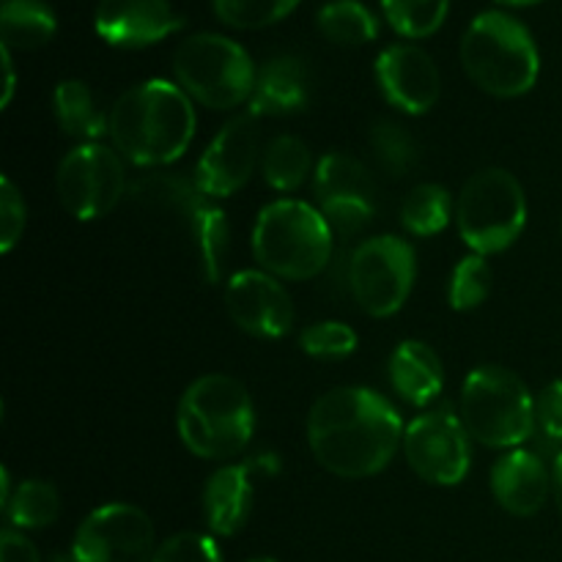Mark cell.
Returning <instances> with one entry per match:
<instances>
[{"label":"cell","mask_w":562,"mask_h":562,"mask_svg":"<svg viewBox=\"0 0 562 562\" xmlns=\"http://www.w3.org/2000/svg\"><path fill=\"white\" fill-rule=\"evenodd\" d=\"M252 256L274 278H316L333 256V228L305 201H274L258 214Z\"/></svg>","instance_id":"5"},{"label":"cell","mask_w":562,"mask_h":562,"mask_svg":"<svg viewBox=\"0 0 562 562\" xmlns=\"http://www.w3.org/2000/svg\"><path fill=\"white\" fill-rule=\"evenodd\" d=\"M3 510L9 525L20 527V530L49 527L60 514L58 488L47 481H25L11 492Z\"/></svg>","instance_id":"25"},{"label":"cell","mask_w":562,"mask_h":562,"mask_svg":"<svg viewBox=\"0 0 562 562\" xmlns=\"http://www.w3.org/2000/svg\"><path fill=\"white\" fill-rule=\"evenodd\" d=\"M3 69H5V91H3V108H9L11 97H14V64H11V49L3 47Z\"/></svg>","instance_id":"38"},{"label":"cell","mask_w":562,"mask_h":562,"mask_svg":"<svg viewBox=\"0 0 562 562\" xmlns=\"http://www.w3.org/2000/svg\"><path fill=\"white\" fill-rule=\"evenodd\" d=\"M453 201L439 184H417L401 203V225L412 236H434L450 223Z\"/></svg>","instance_id":"26"},{"label":"cell","mask_w":562,"mask_h":562,"mask_svg":"<svg viewBox=\"0 0 562 562\" xmlns=\"http://www.w3.org/2000/svg\"><path fill=\"white\" fill-rule=\"evenodd\" d=\"M126 198L140 206L159 209V212L179 214L181 225L195 245L198 263L209 283H217L228 258V220L223 209L209 201L206 192L195 181H187L173 173H151L132 181Z\"/></svg>","instance_id":"8"},{"label":"cell","mask_w":562,"mask_h":562,"mask_svg":"<svg viewBox=\"0 0 562 562\" xmlns=\"http://www.w3.org/2000/svg\"><path fill=\"white\" fill-rule=\"evenodd\" d=\"M311 173V151L300 137L280 135L263 151V179L278 192H294Z\"/></svg>","instance_id":"27"},{"label":"cell","mask_w":562,"mask_h":562,"mask_svg":"<svg viewBox=\"0 0 562 562\" xmlns=\"http://www.w3.org/2000/svg\"><path fill=\"white\" fill-rule=\"evenodd\" d=\"M302 349L318 360H340L357 349V335L344 322H318L302 333Z\"/></svg>","instance_id":"33"},{"label":"cell","mask_w":562,"mask_h":562,"mask_svg":"<svg viewBox=\"0 0 562 562\" xmlns=\"http://www.w3.org/2000/svg\"><path fill=\"white\" fill-rule=\"evenodd\" d=\"M173 71L181 91L212 110H231L247 102L258 77L247 49L220 33L184 38L176 47Z\"/></svg>","instance_id":"7"},{"label":"cell","mask_w":562,"mask_h":562,"mask_svg":"<svg viewBox=\"0 0 562 562\" xmlns=\"http://www.w3.org/2000/svg\"><path fill=\"white\" fill-rule=\"evenodd\" d=\"M97 33L115 47H148L181 27L170 0H99Z\"/></svg>","instance_id":"17"},{"label":"cell","mask_w":562,"mask_h":562,"mask_svg":"<svg viewBox=\"0 0 562 562\" xmlns=\"http://www.w3.org/2000/svg\"><path fill=\"white\" fill-rule=\"evenodd\" d=\"M456 223L475 256L508 250L527 225V198L519 179L503 168L472 176L456 203Z\"/></svg>","instance_id":"9"},{"label":"cell","mask_w":562,"mask_h":562,"mask_svg":"<svg viewBox=\"0 0 562 562\" xmlns=\"http://www.w3.org/2000/svg\"><path fill=\"white\" fill-rule=\"evenodd\" d=\"M307 442L324 470L338 477H371L393 461L404 445L395 406L366 387L324 393L307 417Z\"/></svg>","instance_id":"1"},{"label":"cell","mask_w":562,"mask_h":562,"mask_svg":"<svg viewBox=\"0 0 562 562\" xmlns=\"http://www.w3.org/2000/svg\"><path fill=\"white\" fill-rule=\"evenodd\" d=\"M55 187L66 212L82 223L113 212L130 190L124 162L102 143H82L66 154L58 165Z\"/></svg>","instance_id":"11"},{"label":"cell","mask_w":562,"mask_h":562,"mask_svg":"<svg viewBox=\"0 0 562 562\" xmlns=\"http://www.w3.org/2000/svg\"><path fill=\"white\" fill-rule=\"evenodd\" d=\"M225 307L239 329L256 338H283L294 327V305L278 278L247 269L231 278L225 289Z\"/></svg>","instance_id":"15"},{"label":"cell","mask_w":562,"mask_h":562,"mask_svg":"<svg viewBox=\"0 0 562 562\" xmlns=\"http://www.w3.org/2000/svg\"><path fill=\"white\" fill-rule=\"evenodd\" d=\"M53 9L42 0H3L0 38L5 49H38L55 36Z\"/></svg>","instance_id":"24"},{"label":"cell","mask_w":562,"mask_h":562,"mask_svg":"<svg viewBox=\"0 0 562 562\" xmlns=\"http://www.w3.org/2000/svg\"><path fill=\"white\" fill-rule=\"evenodd\" d=\"M250 562H278V560H272V558H258V560H250Z\"/></svg>","instance_id":"41"},{"label":"cell","mask_w":562,"mask_h":562,"mask_svg":"<svg viewBox=\"0 0 562 562\" xmlns=\"http://www.w3.org/2000/svg\"><path fill=\"white\" fill-rule=\"evenodd\" d=\"M503 5H532V3H541V0H497Z\"/></svg>","instance_id":"40"},{"label":"cell","mask_w":562,"mask_h":562,"mask_svg":"<svg viewBox=\"0 0 562 562\" xmlns=\"http://www.w3.org/2000/svg\"><path fill=\"white\" fill-rule=\"evenodd\" d=\"M371 146L379 165L390 176H406L417 162V146L409 132L395 121H376L371 130Z\"/></svg>","instance_id":"31"},{"label":"cell","mask_w":562,"mask_h":562,"mask_svg":"<svg viewBox=\"0 0 562 562\" xmlns=\"http://www.w3.org/2000/svg\"><path fill=\"white\" fill-rule=\"evenodd\" d=\"M110 137L121 157L143 168L179 159L195 135L192 99L168 80H148L115 99Z\"/></svg>","instance_id":"2"},{"label":"cell","mask_w":562,"mask_h":562,"mask_svg":"<svg viewBox=\"0 0 562 562\" xmlns=\"http://www.w3.org/2000/svg\"><path fill=\"white\" fill-rule=\"evenodd\" d=\"M307 104L305 66L294 55H278L258 71L250 97V113L256 115H291Z\"/></svg>","instance_id":"20"},{"label":"cell","mask_w":562,"mask_h":562,"mask_svg":"<svg viewBox=\"0 0 562 562\" xmlns=\"http://www.w3.org/2000/svg\"><path fill=\"white\" fill-rule=\"evenodd\" d=\"M151 562H223L214 538L201 532H179L154 552Z\"/></svg>","instance_id":"34"},{"label":"cell","mask_w":562,"mask_h":562,"mask_svg":"<svg viewBox=\"0 0 562 562\" xmlns=\"http://www.w3.org/2000/svg\"><path fill=\"white\" fill-rule=\"evenodd\" d=\"M390 379L401 398L415 406H426L442 393V362L428 344L404 340L390 360Z\"/></svg>","instance_id":"21"},{"label":"cell","mask_w":562,"mask_h":562,"mask_svg":"<svg viewBox=\"0 0 562 562\" xmlns=\"http://www.w3.org/2000/svg\"><path fill=\"white\" fill-rule=\"evenodd\" d=\"M258 162L256 115L228 121L214 135L195 168V184L209 198H228L247 184Z\"/></svg>","instance_id":"14"},{"label":"cell","mask_w":562,"mask_h":562,"mask_svg":"<svg viewBox=\"0 0 562 562\" xmlns=\"http://www.w3.org/2000/svg\"><path fill=\"white\" fill-rule=\"evenodd\" d=\"M296 3L300 0H214V14L231 27L258 31L289 16Z\"/></svg>","instance_id":"30"},{"label":"cell","mask_w":562,"mask_h":562,"mask_svg":"<svg viewBox=\"0 0 562 562\" xmlns=\"http://www.w3.org/2000/svg\"><path fill=\"white\" fill-rule=\"evenodd\" d=\"M382 9L401 36L426 38L442 27L450 0H382Z\"/></svg>","instance_id":"29"},{"label":"cell","mask_w":562,"mask_h":562,"mask_svg":"<svg viewBox=\"0 0 562 562\" xmlns=\"http://www.w3.org/2000/svg\"><path fill=\"white\" fill-rule=\"evenodd\" d=\"M552 477L547 467L530 450H510L494 464L492 492L494 499L514 516H532L547 505Z\"/></svg>","instance_id":"18"},{"label":"cell","mask_w":562,"mask_h":562,"mask_svg":"<svg viewBox=\"0 0 562 562\" xmlns=\"http://www.w3.org/2000/svg\"><path fill=\"white\" fill-rule=\"evenodd\" d=\"M492 291V267L486 256H470L453 269L450 278V305L456 311H472L481 302H486Z\"/></svg>","instance_id":"32"},{"label":"cell","mask_w":562,"mask_h":562,"mask_svg":"<svg viewBox=\"0 0 562 562\" xmlns=\"http://www.w3.org/2000/svg\"><path fill=\"white\" fill-rule=\"evenodd\" d=\"M461 423L486 448H519L536 431V401L503 366H481L461 390Z\"/></svg>","instance_id":"6"},{"label":"cell","mask_w":562,"mask_h":562,"mask_svg":"<svg viewBox=\"0 0 562 562\" xmlns=\"http://www.w3.org/2000/svg\"><path fill=\"white\" fill-rule=\"evenodd\" d=\"M318 206H335V203H362L376 206V187L366 165L349 154H327L318 159L316 179H313Z\"/></svg>","instance_id":"22"},{"label":"cell","mask_w":562,"mask_h":562,"mask_svg":"<svg viewBox=\"0 0 562 562\" xmlns=\"http://www.w3.org/2000/svg\"><path fill=\"white\" fill-rule=\"evenodd\" d=\"M536 423L554 442H562V382H552L541 390L536 401Z\"/></svg>","instance_id":"36"},{"label":"cell","mask_w":562,"mask_h":562,"mask_svg":"<svg viewBox=\"0 0 562 562\" xmlns=\"http://www.w3.org/2000/svg\"><path fill=\"white\" fill-rule=\"evenodd\" d=\"M252 510V464L214 472L203 488V516L214 536H236Z\"/></svg>","instance_id":"19"},{"label":"cell","mask_w":562,"mask_h":562,"mask_svg":"<svg viewBox=\"0 0 562 562\" xmlns=\"http://www.w3.org/2000/svg\"><path fill=\"white\" fill-rule=\"evenodd\" d=\"M252 431L256 412L239 379L209 373L192 382L181 395V442L198 459H231L247 448Z\"/></svg>","instance_id":"4"},{"label":"cell","mask_w":562,"mask_h":562,"mask_svg":"<svg viewBox=\"0 0 562 562\" xmlns=\"http://www.w3.org/2000/svg\"><path fill=\"white\" fill-rule=\"evenodd\" d=\"M552 494H554V505H558L560 516H562V453L554 459V470H552Z\"/></svg>","instance_id":"39"},{"label":"cell","mask_w":562,"mask_h":562,"mask_svg":"<svg viewBox=\"0 0 562 562\" xmlns=\"http://www.w3.org/2000/svg\"><path fill=\"white\" fill-rule=\"evenodd\" d=\"M461 64L486 93L514 99L530 91L541 71V58L530 31L505 11H483L461 38Z\"/></svg>","instance_id":"3"},{"label":"cell","mask_w":562,"mask_h":562,"mask_svg":"<svg viewBox=\"0 0 562 562\" xmlns=\"http://www.w3.org/2000/svg\"><path fill=\"white\" fill-rule=\"evenodd\" d=\"M0 562H42V558L22 532L3 530V536H0Z\"/></svg>","instance_id":"37"},{"label":"cell","mask_w":562,"mask_h":562,"mask_svg":"<svg viewBox=\"0 0 562 562\" xmlns=\"http://www.w3.org/2000/svg\"><path fill=\"white\" fill-rule=\"evenodd\" d=\"M376 80L387 102L409 115L428 113L442 93L437 64L412 44H393L379 55Z\"/></svg>","instance_id":"16"},{"label":"cell","mask_w":562,"mask_h":562,"mask_svg":"<svg viewBox=\"0 0 562 562\" xmlns=\"http://www.w3.org/2000/svg\"><path fill=\"white\" fill-rule=\"evenodd\" d=\"M71 558L75 562H151L154 521L135 505H102L77 527Z\"/></svg>","instance_id":"13"},{"label":"cell","mask_w":562,"mask_h":562,"mask_svg":"<svg viewBox=\"0 0 562 562\" xmlns=\"http://www.w3.org/2000/svg\"><path fill=\"white\" fill-rule=\"evenodd\" d=\"M470 431L448 404L415 417L404 431V453L412 470L434 486H456L472 461Z\"/></svg>","instance_id":"12"},{"label":"cell","mask_w":562,"mask_h":562,"mask_svg":"<svg viewBox=\"0 0 562 562\" xmlns=\"http://www.w3.org/2000/svg\"><path fill=\"white\" fill-rule=\"evenodd\" d=\"M55 119L64 135L75 137V140L93 143L110 130V121L99 110L97 99H93L91 88L80 80H64L55 88Z\"/></svg>","instance_id":"23"},{"label":"cell","mask_w":562,"mask_h":562,"mask_svg":"<svg viewBox=\"0 0 562 562\" xmlns=\"http://www.w3.org/2000/svg\"><path fill=\"white\" fill-rule=\"evenodd\" d=\"M357 305L373 318H387L404 307L415 283V250L395 236H373L357 245L349 263Z\"/></svg>","instance_id":"10"},{"label":"cell","mask_w":562,"mask_h":562,"mask_svg":"<svg viewBox=\"0 0 562 562\" xmlns=\"http://www.w3.org/2000/svg\"><path fill=\"white\" fill-rule=\"evenodd\" d=\"M25 231V201L9 176L0 179V250L11 252Z\"/></svg>","instance_id":"35"},{"label":"cell","mask_w":562,"mask_h":562,"mask_svg":"<svg viewBox=\"0 0 562 562\" xmlns=\"http://www.w3.org/2000/svg\"><path fill=\"white\" fill-rule=\"evenodd\" d=\"M318 31L335 44H366L376 38V16L360 0H333L318 11Z\"/></svg>","instance_id":"28"}]
</instances>
